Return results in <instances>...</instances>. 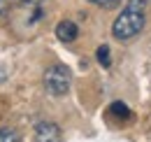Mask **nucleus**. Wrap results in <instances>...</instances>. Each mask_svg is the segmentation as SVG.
<instances>
[{"instance_id": "f257e3e1", "label": "nucleus", "mask_w": 151, "mask_h": 142, "mask_svg": "<svg viewBox=\"0 0 151 142\" xmlns=\"http://www.w3.org/2000/svg\"><path fill=\"white\" fill-rule=\"evenodd\" d=\"M142 28H144V14L126 7V9L116 17V21H114L112 35L116 37V40H130V37H135Z\"/></svg>"}, {"instance_id": "f03ea898", "label": "nucleus", "mask_w": 151, "mask_h": 142, "mask_svg": "<svg viewBox=\"0 0 151 142\" xmlns=\"http://www.w3.org/2000/svg\"><path fill=\"white\" fill-rule=\"evenodd\" d=\"M70 79H72L70 70L65 65H60V63L47 68L44 77H42L44 89H47V93H51V96H65L68 89H70Z\"/></svg>"}, {"instance_id": "7ed1b4c3", "label": "nucleus", "mask_w": 151, "mask_h": 142, "mask_svg": "<svg viewBox=\"0 0 151 142\" xmlns=\"http://www.w3.org/2000/svg\"><path fill=\"white\" fill-rule=\"evenodd\" d=\"M35 142H63V133L54 121H40L35 126Z\"/></svg>"}, {"instance_id": "20e7f679", "label": "nucleus", "mask_w": 151, "mask_h": 142, "mask_svg": "<svg viewBox=\"0 0 151 142\" xmlns=\"http://www.w3.org/2000/svg\"><path fill=\"white\" fill-rule=\"evenodd\" d=\"M77 35H79V28L75 21H60L56 26V37L60 42H72V40H77Z\"/></svg>"}, {"instance_id": "39448f33", "label": "nucleus", "mask_w": 151, "mask_h": 142, "mask_svg": "<svg viewBox=\"0 0 151 142\" xmlns=\"http://www.w3.org/2000/svg\"><path fill=\"white\" fill-rule=\"evenodd\" d=\"M109 114H112V117H119V119H132V112L128 109V105L121 103V100H114L112 105H109Z\"/></svg>"}, {"instance_id": "423d86ee", "label": "nucleus", "mask_w": 151, "mask_h": 142, "mask_svg": "<svg viewBox=\"0 0 151 142\" xmlns=\"http://www.w3.org/2000/svg\"><path fill=\"white\" fill-rule=\"evenodd\" d=\"M95 56H98V63H100L102 68H109V65H112V54H109V47H107V44L98 47Z\"/></svg>"}, {"instance_id": "0eeeda50", "label": "nucleus", "mask_w": 151, "mask_h": 142, "mask_svg": "<svg viewBox=\"0 0 151 142\" xmlns=\"http://www.w3.org/2000/svg\"><path fill=\"white\" fill-rule=\"evenodd\" d=\"M0 142H21V138L14 128L5 126V128H0Z\"/></svg>"}, {"instance_id": "6e6552de", "label": "nucleus", "mask_w": 151, "mask_h": 142, "mask_svg": "<svg viewBox=\"0 0 151 142\" xmlns=\"http://www.w3.org/2000/svg\"><path fill=\"white\" fill-rule=\"evenodd\" d=\"M149 0H128V9H135V12H144Z\"/></svg>"}, {"instance_id": "1a4fd4ad", "label": "nucleus", "mask_w": 151, "mask_h": 142, "mask_svg": "<svg viewBox=\"0 0 151 142\" xmlns=\"http://www.w3.org/2000/svg\"><path fill=\"white\" fill-rule=\"evenodd\" d=\"M93 5H98V7H107V9H112V7H116V5H121V0H91Z\"/></svg>"}, {"instance_id": "9d476101", "label": "nucleus", "mask_w": 151, "mask_h": 142, "mask_svg": "<svg viewBox=\"0 0 151 142\" xmlns=\"http://www.w3.org/2000/svg\"><path fill=\"white\" fill-rule=\"evenodd\" d=\"M7 9H9V5H7V0H0V19L7 14Z\"/></svg>"}, {"instance_id": "9b49d317", "label": "nucleus", "mask_w": 151, "mask_h": 142, "mask_svg": "<svg viewBox=\"0 0 151 142\" xmlns=\"http://www.w3.org/2000/svg\"><path fill=\"white\" fill-rule=\"evenodd\" d=\"M5 77H7V70H5L2 65H0V82H5Z\"/></svg>"}, {"instance_id": "f8f14e48", "label": "nucleus", "mask_w": 151, "mask_h": 142, "mask_svg": "<svg viewBox=\"0 0 151 142\" xmlns=\"http://www.w3.org/2000/svg\"><path fill=\"white\" fill-rule=\"evenodd\" d=\"M23 2H30V5H40L42 0H23Z\"/></svg>"}]
</instances>
